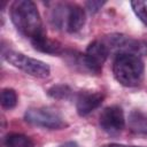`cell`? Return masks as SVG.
Wrapping results in <instances>:
<instances>
[{"mask_svg":"<svg viewBox=\"0 0 147 147\" xmlns=\"http://www.w3.org/2000/svg\"><path fill=\"white\" fill-rule=\"evenodd\" d=\"M9 15L17 31L31 42L46 36L40 14L33 1L15 0L10 5Z\"/></svg>","mask_w":147,"mask_h":147,"instance_id":"6da1fadb","label":"cell"},{"mask_svg":"<svg viewBox=\"0 0 147 147\" xmlns=\"http://www.w3.org/2000/svg\"><path fill=\"white\" fill-rule=\"evenodd\" d=\"M144 62L134 54H117L113 62L115 79L125 87L138 86L144 78Z\"/></svg>","mask_w":147,"mask_h":147,"instance_id":"7a4b0ae2","label":"cell"},{"mask_svg":"<svg viewBox=\"0 0 147 147\" xmlns=\"http://www.w3.org/2000/svg\"><path fill=\"white\" fill-rule=\"evenodd\" d=\"M2 57L6 60L9 64L14 65L15 68L22 70L23 72L36 77V78H47L51 74V68L47 63L30 57L23 53L16 52V51H6L2 52Z\"/></svg>","mask_w":147,"mask_h":147,"instance_id":"3957f363","label":"cell"},{"mask_svg":"<svg viewBox=\"0 0 147 147\" xmlns=\"http://www.w3.org/2000/svg\"><path fill=\"white\" fill-rule=\"evenodd\" d=\"M109 53L117 54H134L138 56L147 54V41L134 39L122 33H111L103 40Z\"/></svg>","mask_w":147,"mask_h":147,"instance_id":"277c9868","label":"cell"},{"mask_svg":"<svg viewBox=\"0 0 147 147\" xmlns=\"http://www.w3.org/2000/svg\"><path fill=\"white\" fill-rule=\"evenodd\" d=\"M24 119L34 126L49 130H60L67 125L63 117L56 110L46 107L28 109L24 114Z\"/></svg>","mask_w":147,"mask_h":147,"instance_id":"5b68a950","label":"cell"},{"mask_svg":"<svg viewBox=\"0 0 147 147\" xmlns=\"http://www.w3.org/2000/svg\"><path fill=\"white\" fill-rule=\"evenodd\" d=\"M108 55L109 51L102 40L92 41L87 46L85 54H83L85 70L91 74L99 75L102 71V65L105 64Z\"/></svg>","mask_w":147,"mask_h":147,"instance_id":"8992f818","label":"cell"},{"mask_svg":"<svg viewBox=\"0 0 147 147\" xmlns=\"http://www.w3.org/2000/svg\"><path fill=\"white\" fill-rule=\"evenodd\" d=\"M99 124L101 129L109 134L119 133L125 126L123 109L116 105L106 107L99 116Z\"/></svg>","mask_w":147,"mask_h":147,"instance_id":"52a82bcc","label":"cell"},{"mask_svg":"<svg viewBox=\"0 0 147 147\" xmlns=\"http://www.w3.org/2000/svg\"><path fill=\"white\" fill-rule=\"evenodd\" d=\"M105 95L99 91L84 90L76 98V110L79 116H86L95 110L103 101Z\"/></svg>","mask_w":147,"mask_h":147,"instance_id":"ba28073f","label":"cell"},{"mask_svg":"<svg viewBox=\"0 0 147 147\" xmlns=\"http://www.w3.org/2000/svg\"><path fill=\"white\" fill-rule=\"evenodd\" d=\"M85 10L76 3H67V15L64 28L68 32L75 33L82 30L85 24Z\"/></svg>","mask_w":147,"mask_h":147,"instance_id":"9c48e42d","label":"cell"},{"mask_svg":"<svg viewBox=\"0 0 147 147\" xmlns=\"http://www.w3.org/2000/svg\"><path fill=\"white\" fill-rule=\"evenodd\" d=\"M129 129L134 134L147 136V114L141 110H132L129 115Z\"/></svg>","mask_w":147,"mask_h":147,"instance_id":"30bf717a","label":"cell"},{"mask_svg":"<svg viewBox=\"0 0 147 147\" xmlns=\"http://www.w3.org/2000/svg\"><path fill=\"white\" fill-rule=\"evenodd\" d=\"M31 44H32L34 49L42 52V53H46V54H60V53H62V45L56 40L49 39L47 37V34L32 41Z\"/></svg>","mask_w":147,"mask_h":147,"instance_id":"8fae6325","label":"cell"},{"mask_svg":"<svg viewBox=\"0 0 147 147\" xmlns=\"http://www.w3.org/2000/svg\"><path fill=\"white\" fill-rule=\"evenodd\" d=\"M5 147H33V141L30 137L22 133H9L3 140Z\"/></svg>","mask_w":147,"mask_h":147,"instance_id":"7c38bea8","label":"cell"},{"mask_svg":"<svg viewBox=\"0 0 147 147\" xmlns=\"http://www.w3.org/2000/svg\"><path fill=\"white\" fill-rule=\"evenodd\" d=\"M47 94L51 98L56 100H68L72 94V90L65 84H57L49 87L47 91Z\"/></svg>","mask_w":147,"mask_h":147,"instance_id":"4fadbf2b","label":"cell"},{"mask_svg":"<svg viewBox=\"0 0 147 147\" xmlns=\"http://www.w3.org/2000/svg\"><path fill=\"white\" fill-rule=\"evenodd\" d=\"M17 94L13 88H3L1 91V96H0V101H1V107L3 109H13L16 107L17 105Z\"/></svg>","mask_w":147,"mask_h":147,"instance_id":"5bb4252c","label":"cell"},{"mask_svg":"<svg viewBox=\"0 0 147 147\" xmlns=\"http://www.w3.org/2000/svg\"><path fill=\"white\" fill-rule=\"evenodd\" d=\"M131 7L136 16L145 24L147 25V0H137L131 1Z\"/></svg>","mask_w":147,"mask_h":147,"instance_id":"9a60e30c","label":"cell"},{"mask_svg":"<svg viewBox=\"0 0 147 147\" xmlns=\"http://www.w3.org/2000/svg\"><path fill=\"white\" fill-rule=\"evenodd\" d=\"M103 5H105V2H101V1H87V2H85L86 9L91 14H95L96 11H99Z\"/></svg>","mask_w":147,"mask_h":147,"instance_id":"2e32d148","label":"cell"},{"mask_svg":"<svg viewBox=\"0 0 147 147\" xmlns=\"http://www.w3.org/2000/svg\"><path fill=\"white\" fill-rule=\"evenodd\" d=\"M101 147H141V146H127V145H123V144H115V142H111V144H105V145H102Z\"/></svg>","mask_w":147,"mask_h":147,"instance_id":"e0dca14e","label":"cell"},{"mask_svg":"<svg viewBox=\"0 0 147 147\" xmlns=\"http://www.w3.org/2000/svg\"><path fill=\"white\" fill-rule=\"evenodd\" d=\"M59 147H80V146L75 141H68V142H64V144L60 145Z\"/></svg>","mask_w":147,"mask_h":147,"instance_id":"ac0fdd59","label":"cell"}]
</instances>
